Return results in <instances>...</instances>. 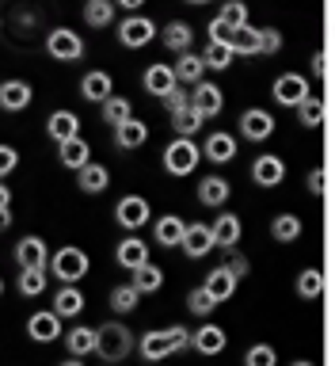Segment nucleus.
<instances>
[{
	"mask_svg": "<svg viewBox=\"0 0 335 366\" xmlns=\"http://www.w3.org/2000/svg\"><path fill=\"white\" fill-rule=\"evenodd\" d=\"M149 199L145 194H126V199H119V206H114V222H119L126 233H137L145 222H149Z\"/></svg>",
	"mask_w": 335,
	"mask_h": 366,
	"instance_id": "0eeeda50",
	"label": "nucleus"
},
{
	"mask_svg": "<svg viewBox=\"0 0 335 366\" xmlns=\"http://www.w3.org/2000/svg\"><path fill=\"white\" fill-rule=\"evenodd\" d=\"M8 225H11V206H8V210H0V233H4Z\"/></svg>",
	"mask_w": 335,
	"mask_h": 366,
	"instance_id": "4d7b16f0",
	"label": "nucleus"
},
{
	"mask_svg": "<svg viewBox=\"0 0 335 366\" xmlns=\"http://www.w3.org/2000/svg\"><path fill=\"white\" fill-rule=\"evenodd\" d=\"M27 336H31L34 343H54V340H61V317H57L54 309L31 313V320H27Z\"/></svg>",
	"mask_w": 335,
	"mask_h": 366,
	"instance_id": "ddd939ff",
	"label": "nucleus"
},
{
	"mask_svg": "<svg viewBox=\"0 0 335 366\" xmlns=\"http://www.w3.org/2000/svg\"><path fill=\"white\" fill-rule=\"evenodd\" d=\"M301 233H305V225H301V217H297V214H274L271 237L279 240V244H294Z\"/></svg>",
	"mask_w": 335,
	"mask_h": 366,
	"instance_id": "2f4dec72",
	"label": "nucleus"
},
{
	"mask_svg": "<svg viewBox=\"0 0 335 366\" xmlns=\"http://www.w3.org/2000/svg\"><path fill=\"white\" fill-rule=\"evenodd\" d=\"M171 69H176V80H179V84L194 88V84H199V80L206 76V57H202V54H194V50H183V54H179V61L171 65Z\"/></svg>",
	"mask_w": 335,
	"mask_h": 366,
	"instance_id": "b1692460",
	"label": "nucleus"
},
{
	"mask_svg": "<svg viewBox=\"0 0 335 366\" xmlns=\"http://www.w3.org/2000/svg\"><path fill=\"white\" fill-rule=\"evenodd\" d=\"M297 294L305 297V302H316L320 294H324V271L320 267H305L297 274Z\"/></svg>",
	"mask_w": 335,
	"mask_h": 366,
	"instance_id": "58836bf2",
	"label": "nucleus"
},
{
	"mask_svg": "<svg viewBox=\"0 0 335 366\" xmlns=\"http://www.w3.org/2000/svg\"><path fill=\"white\" fill-rule=\"evenodd\" d=\"M187 309H191L194 317H210L214 309H217V297L206 290V286H194V290L187 294Z\"/></svg>",
	"mask_w": 335,
	"mask_h": 366,
	"instance_id": "c03bdc74",
	"label": "nucleus"
},
{
	"mask_svg": "<svg viewBox=\"0 0 335 366\" xmlns=\"http://www.w3.org/2000/svg\"><path fill=\"white\" fill-rule=\"evenodd\" d=\"M80 96H84L88 103H103L107 96H114L111 73H103V69H91V73H84V80H80Z\"/></svg>",
	"mask_w": 335,
	"mask_h": 366,
	"instance_id": "412c9836",
	"label": "nucleus"
},
{
	"mask_svg": "<svg viewBox=\"0 0 335 366\" xmlns=\"http://www.w3.org/2000/svg\"><path fill=\"white\" fill-rule=\"evenodd\" d=\"M202 157L214 160V164H229V160L236 157V137L225 134V130L210 134V137H206V145H202Z\"/></svg>",
	"mask_w": 335,
	"mask_h": 366,
	"instance_id": "5701e85b",
	"label": "nucleus"
},
{
	"mask_svg": "<svg viewBox=\"0 0 335 366\" xmlns=\"http://www.w3.org/2000/svg\"><path fill=\"white\" fill-rule=\"evenodd\" d=\"M8 206H11V187H8V183H0V210H8Z\"/></svg>",
	"mask_w": 335,
	"mask_h": 366,
	"instance_id": "5fc2aeb1",
	"label": "nucleus"
},
{
	"mask_svg": "<svg viewBox=\"0 0 335 366\" xmlns=\"http://www.w3.org/2000/svg\"><path fill=\"white\" fill-rule=\"evenodd\" d=\"M149 142V126L141 119H126L114 126V145L126 149V153H134V149H141Z\"/></svg>",
	"mask_w": 335,
	"mask_h": 366,
	"instance_id": "a211bd4d",
	"label": "nucleus"
},
{
	"mask_svg": "<svg viewBox=\"0 0 335 366\" xmlns=\"http://www.w3.org/2000/svg\"><path fill=\"white\" fill-rule=\"evenodd\" d=\"M141 84H145V92H149V96L164 99L168 92L179 84V80H176V69H171V65H160V61H156V65H149V69H145Z\"/></svg>",
	"mask_w": 335,
	"mask_h": 366,
	"instance_id": "f3484780",
	"label": "nucleus"
},
{
	"mask_svg": "<svg viewBox=\"0 0 335 366\" xmlns=\"http://www.w3.org/2000/svg\"><path fill=\"white\" fill-rule=\"evenodd\" d=\"M294 111H297V122H301L305 130H316V126L324 122V99H316L313 92H309V96H305L301 103H297Z\"/></svg>",
	"mask_w": 335,
	"mask_h": 366,
	"instance_id": "4c0bfd02",
	"label": "nucleus"
},
{
	"mask_svg": "<svg viewBox=\"0 0 335 366\" xmlns=\"http://www.w3.org/2000/svg\"><path fill=\"white\" fill-rule=\"evenodd\" d=\"M99 114H103V122H111V126H119L126 119H134V103L126 99V96H107L99 103Z\"/></svg>",
	"mask_w": 335,
	"mask_h": 366,
	"instance_id": "c9c22d12",
	"label": "nucleus"
},
{
	"mask_svg": "<svg viewBox=\"0 0 335 366\" xmlns=\"http://www.w3.org/2000/svg\"><path fill=\"white\" fill-rule=\"evenodd\" d=\"M206 69H217V73H221V69H229L233 65V57H236V50L229 42H217V39H210V46H206Z\"/></svg>",
	"mask_w": 335,
	"mask_h": 366,
	"instance_id": "ea45409f",
	"label": "nucleus"
},
{
	"mask_svg": "<svg viewBox=\"0 0 335 366\" xmlns=\"http://www.w3.org/2000/svg\"><path fill=\"white\" fill-rule=\"evenodd\" d=\"M271 96H274V103H282V107H297V103L309 96V80L301 73H282L274 80Z\"/></svg>",
	"mask_w": 335,
	"mask_h": 366,
	"instance_id": "6e6552de",
	"label": "nucleus"
},
{
	"mask_svg": "<svg viewBox=\"0 0 335 366\" xmlns=\"http://www.w3.org/2000/svg\"><path fill=\"white\" fill-rule=\"evenodd\" d=\"M183 233H187V222H183V217H176V214H164V217L153 225V237H156L160 248H179V244H183Z\"/></svg>",
	"mask_w": 335,
	"mask_h": 366,
	"instance_id": "393cba45",
	"label": "nucleus"
},
{
	"mask_svg": "<svg viewBox=\"0 0 335 366\" xmlns=\"http://www.w3.org/2000/svg\"><path fill=\"white\" fill-rule=\"evenodd\" d=\"M164 107H168V114H171V111H179V107H191V92L176 84V88H171L168 96H164Z\"/></svg>",
	"mask_w": 335,
	"mask_h": 366,
	"instance_id": "8fccbe9b",
	"label": "nucleus"
},
{
	"mask_svg": "<svg viewBox=\"0 0 335 366\" xmlns=\"http://www.w3.org/2000/svg\"><path fill=\"white\" fill-rule=\"evenodd\" d=\"M134 351H137V340L122 320H107V325L96 328V355L103 362H122V359H130Z\"/></svg>",
	"mask_w": 335,
	"mask_h": 366,
	"instance_id": "f03ea898",
	"label": "nucleus"
},
{
	"mask_svg": "<svg viewBox=\"0 0 335 366\" xmlns=\"http://www.w3.org/2000/svg\"><path fill=\"white\" fill-rule=\"evenodd\" d=\"M202 160V149L194 145V137H183L176 134L171 142L164 145V172L168 176H191Z\"/></svg>",
	"mask_w": 335,
	"mask_h": 366,
	"instance_id": "7ed1b4c3",
	"label": "nucleus"
},
{
	"mask_svg": "<svg viewBox=\"0 0 335 366\" xmlns=\"http://www.w3.org/2000/svg\"><path fill=\"white\" fill-rule=\"evenodd\" d=\"M156 39V23L141 16V11H130L122 23H119V42L126 46V50H141V46H149Z\"/></svg>",
	"mask_w": 335,
	"mask_h": 366,
	"instance_id": "423d86ee",
	"label": "nucleus"
},
{
	"mask_svg": "<svg viewBox=\"0 0 335 366\" xmlns=\"http://www.w3.org/2000/svg\"><path fill=\"white\" fill-rule=\"evenodd\" d=\"M183 347H191V332L183 325H171V328H156V332H145L141 340H137V355L149 362H160L168 359V355H176Z\"/></svg>",
	"mask_w": 335,
	"mask_h": 366,
	"instance_id": "f257e3e1",
	"label": "nucleus"
},
{
	"mask_svg": "<svg viewBox=\"0 0 335 366\" xmlns=\"http://www.w3.org/2000/svg\"><path fill=\"white\" fill-rule=\"evenodd\" d=\"M313 73H316V76H328V54H324V50L313 54Z\"/></svg>",
	"mask_w": 335,
	"mask_h": 366,
	"instance_id": "864d4df0",
	"label": "nucleus"
},
{
	"mask_svg": "<svg viewBox=\"0 0 335 366\" xmlns=\"http://www.w3.org/2000/svg\"><path fill=\"white\" fill-rule=\"evenodd\" d=\"M65 347H69V355H76V359H84V355H96V328H88V325L69 328Z\"/></svg>",
	"mask_w": 335,
	"mask_h": 366,
	"instance_id": "473e14b6",
	"label": "nucleus"
},
{
	"mask_svg": "<svg viewBox=\"0 0 335 366\" xmlns=\"http://www.w3.org/2000/svg\"><path fill=\"white\" fill-rule=\"evenodd\" d=\"M206 290H210L214 297H217V305H221V302H229V297H233L236 294V286H240V279H236V274H233V267H229V263H225V267H214L210 274H206Z\"/></svg>",
	"mask_w": 335,
	"mask_h": 366,
	"instance_id": "aec40b11",
	"label": "nucleus"
},
{
	"mask_svg": "<svg viewBox=\"0 0 335 366\" xmlns=\"http://www.w3.org/2000/svg\"><path fill=\"white\" fill-rule=\"evenodd\" d=\"M34 99V88L27 84V80H4L0 84V111H27Z\"/></svg>",
	"mask_w": 335,
	"mask_h": 366,
	"instance_id": "4468645a",
	"label": "nucleus"
},
{
	"mask_svg": "<svg viewBox=\"0 0 335 366\" xmlns=\"http://www.w3.org/2000/svg\"><path fill=\"white\" fill-rule=\"evenodd\" d=\"M183 252H187V259H202V256H210V252L217 248V240H214V229L210 225H202V222H191L187 225V233H183Z\"/></svg>",
	"mask_w": 335,
	"mask_h": 366,
	"instance_id": "1a4fd4ad",
	"label": "nucleus"
},
{
	"mask_svg": "<svg viewBox=\"0 0 335 366\" xmlns=\"http://www.w3.org/2000/svg\"><path fill=\"white\" fill-rule=\"evenodd\" d=\"M46 279H50V274H46L42 267H19V294L23 297H39L46 290Z\"/></svg>",
	"mask_w": 335,
	"mask_h": 366,
	"instance_id": "79ce46f5",
	"label": "nucleus"
},
{
	"mask_svg": "<svg viewBox=\"0 0 335 366\" xmlns=\"http://www.w3.org/2000/svg\"><path fill=\"white\" fill-rule=\"evenodd\" d=\"M46 54H50L54 61L73 65V61L84 57V39H80L76 31H69V27H54V31H46Z\"/></svg>",
	"mask_w": 335,
	"mask_h": 366,
	"instance_id": "20e7f679",
	"label": "nucleus"
},
{
	"mask_svg": "<svg viewBox=\"0 0 335 366\" xmlns=\"http://www.w3.org/2000/svg\"><path fill=\"white\" fill-rule=\"evenodd\" d=\"M187 4H210V0H187Z\"/></svg>",
	"mask_w": 335,
	"mask_h": 366,
	"instance_id": "13d9d810",
	"label": "nucleus"
},
{
	"mask_svg": "<svg viewBox=\"0 0 335 366\" xmlns=\"http://www.w3.org/2000/svg\"><path fill=\"white\" fill-rule=\"evenodd\" d=\"M225 343H229L225 328L221 325H210V320H206L199 332H191V347L199 351V355H221Z\"/></svg>",
	"mask_w": 335,
	"mask_h": 366,
	"instance_id": "dca6fc26",
	"label": "nucleus"
},
{
	"mask_svg": "<svg viewBox=\"0 0 335 366\" xmlns=\"http://www.w3.org/2000/svg\"><path fill=\"white\" fill-rule=\"evenodd\" d=\"M229 194H233V187H229V179H221V176H206V179L199 183V202H202V206L221 210V206L229 202Z\"/></svg>",
	"mask_w": 335,
	"mask_h": 366,
	"instance_id": "c85d7f7f",
	"label": "nucleus"
},
{
	"mask_svg": "<svg viewBox=\"0 0 335 366\" xmlns=\"http://www.w3.org/2000/svg\"><path fill=\"white\" fill-rule=\"evenodd\" d=\"M221 19L229 23V27H244V23H248V4H244V0H225V4H221Z\"/></svg>",
	"mask_w": 335,
	"mask_h": 366,
	"instance_id": "a18cd8bd",
	"label": "nucleus"
},
{
	"mask_svg": "<svg viewBox=\"0 0 335 366\" xmlns=\"http://www.w3.org/2000/svg\"><path fill=\"white\" fill-rule=\"evenodd\" d=\"M76 187L84 194H103L111 187V172L103 164H96V160H88L84 168H76Z\"/></svg>",
	"mask_w": 335,
	"mask_h": 366,
	"instance_id": "4be33fe9",
	"label": "nucleus"
},
{
	"mask_svg": "<svg viewBox=\"0 0 335 366\" xmlns=\"http://www.w3.org/2000/svg\"><path fill=\"white\" fill-rule=\"evenodd\" d=\"M244 362L248 366H274V362H279V355H274L271 343H256V347H248Z\"/></svg>",
	"mask_w": 335,
	"mask_h": 366,
	"instance_id": "49530a36",
	"label": "nucleus"
},
{
	"mask_svg": "<svg viewBox=\"0 0 335 366\" xmlns=\"http://www.w3.org/2000/svg\"><path fill=\"white\" fill-rule=\"evenodd\" d=\"M16 168H19V153H16V145H4V142H0V179H8Z\"/></svg>",
	"mask_w": 335,
	"mask_h": 366,
	"instance_id": "09e8293b",
	"label": "nucleus"
},
{
	"mask_svg": "<svg viewBox=\"0 0 335 366\" xmlns=\"http://www.w3.org/2000/svg\"><path fill=\"white\" fill-rule=\"evenodd\" d=\"M229 267H233V274H236V279H244V274L251 271V263H248L244 256H240L236 248H229Z\"/></svg>",
	"mask_w": 335,
	"mask_h": 366,
	"instance_id": "603ef678",
	"label": "nucleus"
},
{
	"mask_svg": "<svg viewBox=\"0 0 335 366\" xmlns=\"http://www.w3.org/2000/svg\"><path fill=\"white\" fill-rule=\"evenodd\" d=\"M229 46H233L236 54H259V27H251V23H244V27L233 31V39H229Z\"/></svg>",
	"mask_w": 335,
	"mask_h": 366,
	"instance_id": "37998d69",
	"label": "nucleus"
},
{
	"mask_svg": "<svg viewBox=\"0 0 335 366\" xmlns=\"http://www.w3.org/2000/svg\"><path fill=\"white\" fill-rule=\"evenodd\" d=\"M210 229H214V240H217V248H221V252L236 248L240 233H244V225H240V217H236V214H217Z\"/></svg>",
	"mask_w": 335,
	"mask_h": 366,
	"instance_id": "bb28decb",
	"label": "nucleus"
},
{
	"mask_svg": "<svg viewBox=\"0 0 335 366\" xmlns=\"http://www.w3.org/2000/svg\"><path fill=\"white\" fill-rule=\"evenodd\" d=\"M305 187H309V194H324V187H328V172L324 168H313L305 176Z\"/></svg>",
	"mask_w": 335,
	"mask_h": 366,
	"instance_id": "3c124183",
	"label": "nucleus"
},
{
	"mask_svg": "<svg viewBox=\"0 0 335 366\" xmlns=\"http://www.w3.org/2000/svg\"><path fill=\"white\" fill-rule=\"evenodd\" d=\"M0 294H4V279H0Z\"/></svg>",
	"mask_w": 335,
	"mask_h": 366,
	"instance_id": "bf43d9fd",
	"label": "nucleus"
},
{
	"mask_svg": "<svg viewBox=\"0 0 335 366\" xmlns=\"http://www.w3.org/2000/svg\"><path fill=\"white\" fill-rule=\"evenodd\" d=\"M11 256H16V263L19 267H50V248H46V240L42 237H23L19 244H16V252H11Z\"/></svg>",
	"mask_w": 335,
	"mask_h": 366,
	"instance_id": "f8f14e48",
	"label": "nucleus"
},
{
	"mask_svg": "<svg viewBox=\"0 0 335 366\" xmlns=\"http://www.w3.org/2000/svg\"><path fill=\"white\" fill-rule=\"evenodd\" d=\"M191 107L199 111L202 119H214V114H221V107H225L221 88L210 84V80H199V84L191 88Z\"/></svg>",
	"mask_w": 335,
	"mask_h": 366,
	"instance_id": "9d476101",
	"label": "nucleus"
},
{
	"mask_svg": "<svg viewBox=\"0 0 335 366\" xmlns=\"http://www.w3.org/2000/svg\"><path fill=\"white\" fill-rule=\"evenodd\" d=\"M202 114L194 111V107H179V111H171V126H176V134H183V137H194L202 130Z\"/></svg>",
	"mask_w": 335,
	"mask_h": 366,
	"instance_id": "a19ab883",
	"label": "nucleus"
},
{
	"mask_svg": "<svg viewBox=\"0 0 335 366\" xmlns=\"http://www.w3.org/2000/svg\"><path fill=\"white\" fill-rule=\"evenodd\" d=\"M240 134H244L248 142H267L274 134V114L263 111V107H248L240 114Z\"/></svg>",
	"mask_w": 335,
	"mask_h": 366,
	"instance_id": "9b49d317",
	"label": "nucleus"
},
{
	"mask_svg": "<svg viewBox=\"0 0 335 366\" xmlns=\"http://www.w3.org/2000/svg\"><path fill=\"white\" fill-rule=\"evenodd\" d=\"M137 305H141V290H137L134 282H122V286H114V290H111V309H114L119 317L134 313Z\"/></svg>",
	"mask_w": 335,
	"mask_h": 366,
	"instance_id": "f704fd0d",
	"label": "nucleus"
},
{
	"mask_svg": "<svg viewBox=\"0 0 335 366\" xmlns=\"http://www.w3.org/2000/svg\"><path fill=\"white\" fill-rule=\"evenodd\" d=\"M114 4H122L126 11H137V8H141V4H145V0H114Z\"/></svg>",
	"mask_w": 335,
	"mask_h": 366,
	"instance_id": "6e6d98bb",
	"label": "nucleus"
},
{
	"mask_svg": "<svg viewBox=\"0 0 335 366\" xmlns=\"http://www.w3.org/2000/svg\"><path fill=\"white\" fill-rule=\"evenodd\" d=\"M84 23L88 27H111L114 23V0H84Z\"/></svg>",
	"mask_w": 335,
	"mask_h": 366,
	"instance_id": "e433bc0d",
	"label": "nucleus"
},
{
	"mask_svg": "<svg viewBox=\"0 0 335 366\" xmlns=\"http://www.w3.org/2000/svg\"><path fill=\"white\" fill-rule=\"evenodd\" d=\"M54 313L61 320L84 313V294L76 290V282H61V290H57V297H54Z\"/></svg>",
	"mask_w": 335,
	"mask_h": 366,
	"instance_id": "c756f323",
	"label": "nucleus"
},
{
	"mask_svg": "<svg viewBox=\"0 0 335 366\" xmlns=\"http://www.w3.org/2000/svg\"><path fill=\"white\" fill-rule=\"evenodd\" d=\"M282 50V31L259 27V54H279Z\"/></svg>",
	"mask_w": 335,
	"mask_h": 366,
	"instance_id": "de8ad7c7",
	"label": "nucleus"
},
{
	"mask_svg": "<svg viewBox=\"0 0 335 366\" xmlns=\"http://www.w3.org/2000/svg\"><path fill=\"white\" fill-rule=\"evenodd\" d=\"M160 42H164L168 50H176V54L191 50V42H194V31H191V23H183V19H171L168 27L160 31Z\"/></svg>",
	"mask_w": 335,
	"mask_h": 366,
	"instance_id": "7c9ffc66",
	"label": "nucleus"
},
{
	"mask_svg": "<svg viewBox=\"0 0 335 366\" xmlns=\"http://www.w3.org/2000/svg\"><path fill=\"white\" fill-rule=\"evenodd\" d=\"M251 179H256L259 187H279V183L286 179V164H282V157H274V153L256 157V164H251Z\"/></svg>",
	"mask_w": 335,
	"mask_h": 366,
	"instance_id": "2eb2a0df",
	"label": "nucleus"
},
{
	"mask_svg": "<svg viewBox=\"0 0 335 366\" xmlns=\"http://www.w3.org/2000/svg\"><path fill=\"white\" fill-rule=\"evenodd\" d=\"M57 160H61V164L65 168H84L88 164V160H91V145L84 142V137H69V142H57Z\"/></svg>",
	"mask_w": 335,
	"mask_h": 366,
	"instance_id": "a878e982",
	"label": "nucleus"
},
{
	"mask_svg": "<svg viewBox=\"0 0 335 366\" xmlns=\"http://www.w3.org/2000/svg\"><path fill=\"white\" fill-rule=\"evenodd\" d=\"M114 259H119V267H126V271H134V267H141V263L149 259V244L141 237H122L119 240V248H114Z\"/></svg>",
	"mask_w": 335,
	"mask_h": 366,
	"instance_id": "6ab92c4d",
	"label": "nucleus"
},
{
	"mask_svg": "<svg viewBox=\"0 0 335 366\" xmlns=\"http://www.w3.org/2000/svg\"><path fill=\"white\" fill-rule=\"evenodd\" d=\"M50 271L61 282H80L88 274V252L76 248V244H65L61 252H54V256H50Z\"/></svg>",
	"mask_w": 335,
	"mask_h": 366,
	"instance_id": "39448f33",
	"label": "nucleus"
},
{
	"mask_svg": "<svg viewBox=\"0 0 335 366\" xmlns=\"http://www.w3.org/2000/svg\"><path fill=\"white\" fill-rule=\"evenodd\" d=\"M46 134L54 137V142H69V137L80 134V119L76 111H50V119H46Z\"/></svg>",
	"mask_w": 335,
	"mask_h": 366,
	"instance_id": "cd10ccee",
	"label": "nucleus"
},
{
	"mask_svg": "<svg viewBox=\"0 0 335 366\" xmlns=\"http://www.w3.org/2000/svg\"><path fill=\"white\" fill-rule=\"evenodd\" d=\"M130 282H134L141 294H156L160 286H164V271H160L156 263H149V259H145L141 267H134V271H130Z\"/></svg>",
	"mask_w": 335,
	"mask_h": 366,
	"instance_id": "72a5a7b5",
	"label": "nucleus"
}]
</instances>
